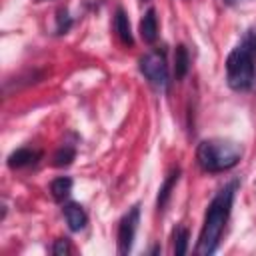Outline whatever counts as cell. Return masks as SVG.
<instances>
[{"label":"cell","mask_w":256,"mask_h":256,"mask_svg":"<svg viewBox=\"0 0 256 256\" xmlns=\"http://www.w3.org/2000/svg\"><path fill=\"white\" fill-rule=\"evenodd\" d=\"M72 252V246H70V240L68 238H58V240H54V244H52V254H56V256H68Z\"/></svg>","instance_id":"obj_16"},{"label":"cell","mask_w":256,"mask_h":256,"mask_svg":"<svg viewBox=\"0 0 256 256\" xmlns=\"http://www.w3.org/2000/svg\"><path fill=\"white\" fill-rule=\"evenodd\" d=\"M62 212H64V218H66L68 228H70L72 232H80V230L86 228L88 216H86V210H84L78 202H68V204H64Z\"/></svg>","instance_id":"obj_7"},{"label":"cell","mask_w":256,"mask_h":256,"mask_svg":"<svg viewBox=\"0 0 256 256\" xmlns=\"http://www.w3.org/2000/svg\"><path fill=\"white\" fill-rule=\"evenodd\" d=\"M226 80L228 86L236 92H244L252 86L254 80V58L248 44L236 46L226 58Z\"/></svg>","instance_id":"obj_3"},{"label":"cell","mask_w":256,"mask_h":256,"mask_svg":"<svg viewBox=\"0 0 256 256\" xmlns=\"http://www.w3.org/2000/svg\"><path fill=\"white\" fill-rule=\"evenodd\" d=\"M178 178H180V168H172V170H170V174L166 176L164 184H162V186H160V190H158V200H156V208H158V210H164V206L168 204L170 194H172V190H174V186H176Z\"/></svg>","instance_id":"obj_10"},{"label":"cell","mask_w":256,"mask_h":256,"mask_svg":"<svg viewBox=\"0 0 256 256\" xmlns=\"http://www.w3.org/2000/svg\"><path fill=\"white\" fill-rule=\"evenodd\" d=\"M72 26V18L68 16L66 10H58V16H56V32L58 34H66Z\"/></svg>","instance_id":"obj_15"},{"label":"cell","mask_w":256,"mask_h":256,"mask_svg":"<svg viewBox=\"0 0 256 256\" xmlns=\"http://www.w3.org/2000/svg\"><path fill=\"white\" fill-rule=\"evenodd\" d=\"M236 188H238V182H230L222 190H218V194L210 200L208 210L204 214L198 244H196V254L198 256H208V254L216 252V248L220 244V238H222V232H224L226 222H228L230 212H232V202H234Z\"/></svg>","instance_id":"obj_1"},{"label":"cell","mask_w":256,"mask_h":256,"mask_svg":"<svg viewBox=\"0 0 256 256\" xmlns=\"http://www.w3.org/2000/svg\"><path fill=\"white\" fill-rule=\"evenodd\" d=\"M40 156H42V152H40V150L24 146V148L14 150V152L8 156V166H10L12 170L28 168V166H34V164L40 160Z\"/></svg>","instance_id":"obj_6"},{"label":"cell","mask_w":256,"mask_h":256,"mask_svg":"<svg viewBox=\"0 0 256 256\" xmlns=\"http://www.w3.org/2000/svg\"><path fill=\"white\" fill-rule=\"evenodd\" d=\"M74 156H76V148H74V146L64 144V146H60V148L54 152V156H52V164H54L56 168L70 166V164H72V160H74Z\"/></svg>","instance_id":"obj_13"},{"label":"cell","mask_w":256,"mask_h":256,"mask_svg":"<svg viewBox=\"0 0 256 256\" xmlns=\"http://www.w3.org/2000/svg\"><path fill=\"white\" fill-rule=\"evenodd\" d=\"M38 2H46V0H38Z\"/></svg>","instance_id":"obj_18"},{"label":"cell","mask_w":256,"mask_h":256,"mask_svg":"<svg viewBox=\"0 0 256 256\" xmlns=\"http://www.w3.org/2000/svg\"><path fill=\"white\" fill-rule=\"evenodd\" d=\"M72 192V178L68 176H58L50 182V194L56 202H64Z\"/></svg>","instance_id":"obj_11"},{"label":"cell","mask_w":256,"mask_h":256,"mask_svg":"<svg viewBox=\"0 0 256 256\" xmlns=\"http://www.w3.org/2000/svg\"><path fill=\"white\" fill-rule=\"evenodd\" d=\"M188 68H190L188 50H186V46L178 44L176 46V52H174V74H176V80H182L188 74Z\"/></svg>","instance_id":"obj_12"},{"label":"cell","mask_w":256,"mask_h":256,"mask_svg":"<svg viewBox=\"0 0 256 256\" xmlns=\"http://www.w3.org/2000/svg\"><path fill=\"white\" fill-rule=\"evenodd\" d=\"M138 222H140V208L138 206H132L122 216V220L118 224V252L120 254H128L132 250Z\"/></svg>","instance_id":"obj_5"},{"label":"cell","mask_w":256,"mask_h":256,"mask_svg":"<svg viewBox=\"0 0 256 256\" xmlns=\"http://www.w3.org/2000/svg\"><path fill=\"white\" fill-rule=\"evenodd\" d=\"M188 250V230L184 226H178L174 230V254L182 256Z\"/></svg>","instance_id":"obj_14"},{"label":"cell","mask_w":256,"mask_h":256,"mask_svg":"<svg viewBox=\"0 0 256 256\" xmlns=\"http://www.w3.org/2000/svg\"><path fill=\"white\" fill-rule=\"evenodd\" d=\"M140 36L144 42L152 44L156 38H158V18H156V12L154 8H148L140 20Z\"/></svg>","instance_id":"obj_8"},{"label":"cell","mask_w":256,"mask_h":256,"mask_svg":"<svg viewBox=\"0 0 256 256\" xmlns=\"http://www.w3.org/2000/svg\"><path fill=\"white\" fill-rule=\"evenodd\" d=\"M140 72L144 78L158 90H168L170 76H168V64L164 50H150L140 58Z\"/></svg>","instance_id":"obj_4"},{"label":"cell","mask_w":256,"mask_h":256,"mask_svg":"<svg viewBox=\"0 0 256 256\" xmlns=\"http://www.w3.org/2000/svg\"><path fill=\"white\" fill-rule=\"evenodd\" d=\"M222 2H226V4H234L236 0H222Z\"/></svg>","instance_id":"obj_17"},{"label":"cell","mask_w":256,"mask_h":256,"mask_svg":"<svg viewBox=\"0 0 256 256\" xmlns=\"http://www.w3.org/2000/svg\"><path fill=\"white\" fill-rule=\"evenodd\" d=\"M114 30L120 38V42L124 46H132L134 44V38H132V30H130V22H128V16L122 8H116V14H114Z\"/></svg>","instance_id":"obj_9"},{"label":"cell","mask_w":256,"mask_h":256,"mask_svg":"<svg viewBox=\"0 0 256 256\" xmlns=\"http://www.w3.org/2000/svg\"><path fill=\"white\" fill-rule=\"evenodd\" d=\"M242 158V146L226 138L202 140L196 148V160L204 172L216 174L234 168Z\"/></svg>","instance_id":"obj_2"}]
</instances>
